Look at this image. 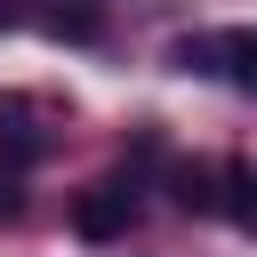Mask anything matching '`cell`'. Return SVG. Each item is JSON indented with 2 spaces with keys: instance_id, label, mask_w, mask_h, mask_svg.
<instances>
[{
  "instance_id": "1",
  "label": "cell",
  "mask_w": 257,
  "mask_h": 257,
  "mask_svg": "<svg viewBox=\"0 0 257 257\" xmlns=\"http://www.w3.org/2000/svg\"><path fill=\"white\" fill-rule=\"evenodd\" d=\"M177 72H201V80H225V88H257V32L233 24V32H185L169 48Z\"/></svg>"
},
{
  "instance_id": "2",
  "label": "cell",
  "mask_w": 257,
  "mask_h": 257,
  "mask_svg": "<svg viewBox=\"0 0 257 257\" xmlns=\"http://www.w3.org/2000/svg\"><path fill=\"white\" fill-rule=\"evenodd\" d=\"M137 217H145V185H137V169H112V177H96V185L72 201V233H80V241H96V249H104V241H120Z\"/></svg>"
},
{
  "instance_id": "3",
  "label": "cell",
  "mask_w": 257,
  "mask_h": 257,
  "mask_svg": "<svg viewBox=\"0 0 257 257\" xmlns=\"http://www.w3.org/2000/svg\"><path fill=\"white\" fill-rule=\"evenodd\" d=\"M40 153H48V128L32 120V104L0 96V161H8V177H16V169H32Z\"/></svg>"
},
{
  "instance_id": "4",
  "label": "cell",
  "mask_w": 257,
  "mask_h": 257,
  "mask_svg": "<svg viewBox=\"0 0 257 257\" xmlns=\"http://www.w3.org/2000/svg\"><path fill=\"white\" fill-rule=\"evenodd\" d=\"M40 24H48L56 40H72V48H96V40H104V0H48Z\"/></svg>"
},
{
  "instance_id": "5",
  "label": "cell",
  "mask_w": 257,
  "mask_h": 257,
  "mask_svg": "<svg viewBox=\"0 0 257 257\" xmlns=\"http://www.w3.org/2000/svg\"><path fill=\"white\" fill-rule=\"evenodd\" d=\"M217 209H225L233 225H257V169H249V161H225V177H217Z\"/></svg>"
},
{
  "instance_id": "6",
  "label": "cell",
  "mask_w": 257,
  "mask_h": 257,
  "mask_svg": "<svg viewBox=\"0 0 257 257\" xmlns=\"http://www.w3.org/2000/svg\"><path fill=\"white\" fill-rule=\"evenodd\" d=\"M169 193H177V209H185V217H209V209H217V177H209V169H193V161H177V169H169Z\"/></svg>"
}]
</instances>
